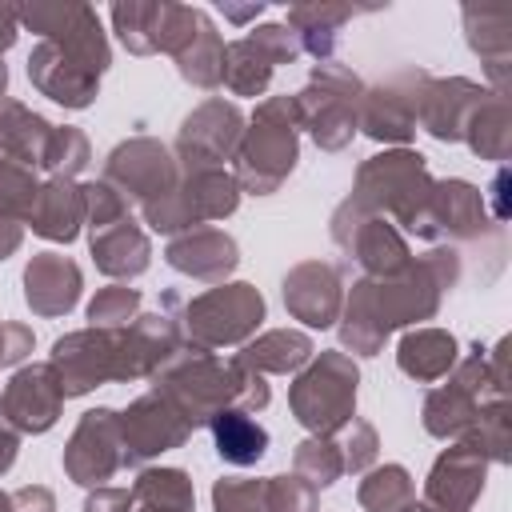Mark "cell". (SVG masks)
<instances>
[{"label": "cell", "instance_id": "obj_1", "mask_svg": "<svg viewBox=\"0 0 512 512\" xmlns=\"http://www.w3.org/2000/svg\"><path fill=\"white\" fill-rule=\"evenodd\" d=\"M216 444H220V452H224L232 464H252V460L264 452L268 436H264V428H256L252 420L228 412V416L216 420Z\"/></svg>", "mask_w": 512, "mask_h": 512}]
</instances>
